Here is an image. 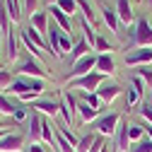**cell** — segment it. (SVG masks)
Segmentation results:
<instances>
[{
  "mask_svg": "<svg viewBox=\"0 0 152 152\" xmlns=\"http://www.w3.org/2000/svg\"><path fill=\"white\" fill-rule=\"evenodd\" d=\"M27 150H29V152H46V150H44V145H39V142H31Z\"/></svg>",
  "mask_w": 152,
  "mask_h": 152,
  "instance_id": "cell-42",
  "label": "cell"
},
{
  "mask_svg": "<svg viewBox=\"0 0 152 152\" xmlns=\"http://www.w3.org/2000/svg\"><path fill=\"white\" fill-rule=\"evenodd\" d=\"M102 85H104V75L94 70V72H89V75H82V77L70 80V82H68V89L77 87V89H82V92H97Z\"/></svg>",
  "mask_w": 152,
  "mask_h": 152,
  "instance_id": "cell-2",
  "label": "cell"
},
{
  "mask_svg": "<svg viewBox=\"0 0 152 152\" xmlns=\"http://www.w3.org/2000/svg\"><path fill=\"white\" fill-rule=\"evenodd\" d=\"M72 46H75V41H72V36L70 34H65V31H61V51H72Z\"/></svg>",
  "mask_w": 152,
  "mask_h": 152,
  "instance_id": "cell-37",
  "label": "cell"
},
{
  "mask_svg": "<svg viewBox=\"0 0 152 152\" xmlns=\"http://www.w3.org/2000/svg\"><path fill=\"white\" fill-rule=\"evenodd\" d=\"M24 10L29 12V17L36 12V0H24Z\"/></svg>",
  "mask_w": 152,
  "mask_h": 152,
  "instance_id": "cell-41",
  "label": "cell"
},
{
  "mask_svg": "<svg viewBox=\"0 0 152 152\" xmlns=\"http://www.w3.org/2000/svg\"><path fill=\"white\" fill-rule=\"evenodd\" d=\"M27 152H29V150H27Z\"/></svg>",
  "mask_w": 152,
  "mask_h": 152,
  "instance_id": "cell-49",
  "label": "cell"
},
{
  "mask_svg": "<svg viewBox=\"0 0 152 152\" xmlns=\"http://www.w3.org/2000/svg\"><path fill=\"white\" fill-rule=\"evenodd\" d=\"M15 82V77H12V70H0V92L3 89H10V85Z\"/></svg>",
  "mask_w": 152,
  "mask_h": 152,
  "instance_id": "cell-33",
  "label": "cell"
},
{
  "mask_svg": "<svg viewBox=\"0 0 152 152\" xmlns=\"http://www.w3.org/2000/svg\"><path fill=\"white\" fill-rule=\"evenodd\" d=\"M29 109H31V111L44 113L46 118H53V116H58V113H61L58 102H51V99H36V102H31V106H29Z\"/></svg>",
  "mask_w": 152,
  "mask_h": 152,
  "instance_id": "cell-10",
  "label": "cell"
},
{
  "mask_svg": "<svg viewBox=\"0 0 152 152\" xmlns=\"http://www.w3.org/2000/svg\"><path fill=\"white\" fill-rule=\"evenodd\" d=\"M145 135H147V138H150V140H152V126H150V123H147V126H145Z\"/></svg>",
  "mask_w": 152,
  "mask_h": 152,
  "instance_id": "cell-43",
  "label": "cell"
},
{
  "mask_svg": "<svg viewBox=\"0 0 152 152\" xmlns=\"http://www.w3.org/2000/svg\"><path fill=\"white\" fill-rule=\"evenodd\" d=\"M152 63V48H133L126 56V65L128 68H142Z\"/></svg>",
  "mask_w": 152,
  "mask_h": 152,
  "instance_id": "cell-6",
  "label": "cell"
},
{
  "mask_svg": "<svg viewBox=\"0 0 152 152\" xmlns=\"http://www.w3.org/2000/svg\"><path fill=\"white\" fill-rule=\"evenodd\" d=\"M22 34L27 36V39H29L31 44H36V46L41 48V51L46 48V41H44V34H39V31H36L34 27H27V29H22Z\"/></svg>",
  "mask_w": 152,
  "mask_h": 152,
  "instance_id": "cell-23",
  "label": "cell"
},
{
  "mask_svg": "<svg viewBox=\"0 0 152 152\" xmlns=\"http://www.w3.org/2000/svg\"><path fill=\"white\" fill-rule=\"evenodd\" d=\"M15 109H17V104H15V102H10L5 94H0V113H3V116H12Z\"/></svg>",
  "mask_w": 152,
  "mask_h": 152,
  "instance_id": "cell-30",
  "label": "cell"
},
{
  "mask_svg": "<svg viewBox=\"0 0 152 152\" xmlns=\"http://www.w3.org/2000/svg\"><path fill=\"white\" fill-rule=\"evenodd\" d=\"M0 39H3V31H0Z\"/></svg>",
  "mask_w": 152,
  "mask_h": 152,
  "instance_id": "cell-46",
  "label": "cell"
},
{
  "mask_svg": "<svg viewBox=\"0 0 152 152\" xmlns=\"http://www.w3.org/2000/svg\"><path fill=\"white\" fill-rule=\"evenodd\" d=\"M106 145V140H104V135H97V140H94V145L89 147V152H99L102 147Z\"/></svg>",
  "mask_w": 152,
  "mask_h": 152,
  "instance_id": "cell-40",
  "label": "cell"
},
{
  "mask_svg": "<svg viewBox=\"0 0 152 152\" xmlns=\"http://www.w3.org/2000/svg\"><path fill=\"white\" fill-rule=\"evenodd\" d=\"M77 7L82 10L85 20H89V22H94V20H97V12H94V7H92V3H89V0H77Z\"/></svg>",
  "mask_w": 152,
  "mask_h": 152,
  "instance_id": "cell-26",
  "label": "cell"
},
{
  "mask_svg": "<svg viewBox=\"0 0 152 152\" xmlns=\"http://www.w3.org/2000/svg\"><path fill=\"white\" fill-rule=\"evenodd\" d=\"M133 44H135V48H152V24L145 17H138V22H135Z\"/></svg>",
  "mask_w": 152,
  "mask_h": 152,
  "instance_id": "cell-3",
  "label": "cell"
},
{
  "mask_svg": "<svg viewBox=\"0 0 152 152\" xmlns=\"http://www.w3.org/2000/svg\"><path fill=\"white\" fill-rule=\"evenodd\" d=\"M94 51H99V53H111L113 46L104 39V36H97V44H94Z\"/></svg>",
  "mask_w": 152,
  "mask_h": 152,
  "instance_id": "cell-35",
  "label": "cell"
},
{
  "mask_svg": "<svg viewBox=\"0 0 152 152\" xmlns=\"http://www.w3.org/2000/svg\"><path fill=\"white\" fill-rule=\"evenodd\" d=\"M48 15H51V20L58 24L65 34H72V20H70V17H68L58 5H51V7H48Z\"/></svg>",
  "mask_w": 152,
  "mask_h": 152,
  "instance_id": "cell-11",
  "label": "cell"
},
{
  "mask_svg": "<svg viewBox=\"0 0 152 152\" xmlns=\"http://www.w3.org/2000/svg\"><path fill=\"white\" fill-rule=\"evenodd\" d=\"M56 3H58V0H48V5H56Z\"/></svg>",
  "mask_w": 152,
  "mask_h": 152,
  "instance_id": "cell-45",
  "label": "cell"
},
{
  "mask_svg": "<svg viewBox=\"0 0 152 152\" xmlns=\"http://www.w3.org/2000/svg\"><path fill=\"white\" fill-rule=\"evenodd\" d=\"M97 72L102 75H113L116 72V63H113V56L111 53H97Z\"/></svg>",
  "mask_w": 152,
  "mask_h": 152,
  "instance_id": "cell-13",
  "label": "cell"
},
{
  "mask_svg": "<svg viewBox=\"0 0 152 152\" xmlns=\"http://www.w3.org/2000/svg\"><path fill=\"white\" fill-rule=\"evenodd\" d=\"M111 147H113V145H109V142H106V145H104V147H102V150H99V152H113V150H111Z\"/></svg>",
  "mask_w": 152,
  "mask_h": 152,
  "instance_id": "cell-44",
  "label": "cell"
},
{
  "mask_svg": "<svg viewBox=\"0 0 152 152\" xmlns=\"http://www.w3.org/2000/svg\"><path fill=\"white\" fill-rule=\"evenodd\" d=\"M41 121H44V116L39 111H31L29 113V135H31V140H39L41 138Z\"/></svg>",
  "mask_w": 152,
  "mask_h": 152,
  "instance_id": "cell-18",
  "label": "cell"
},
{
  "mask_svg": "<svg viewBox=\"0 0 152 152\" xmlns=\"http://www.w3.org/2000/svg\"><path fill=\"white\" fill-rule=\"evenodd\" d=\"M138 113H140V116H142L150 126H152V104H142V106L138 109Z\"/></svg>",
  "mask_w": 152,
  "mask_h": 152,
  "instance_id": "cell-38",
  "label": "cell"
},
{
  "mask_svg": "<svg viewBox=\"0 0 152 152\" xmlns=\"http://www.w3.org/2000/svg\"><path fill=\"white\" fill-rule=\"evenodd\" d=\"M10 22H12V20H10V15H7V7H5V5H0V31H3L5 36H7L10 29H12Z\"/></svg>",
  "mask_w": 152,
  "mask_h": 152,
  "instance_id": "cell-27",
  "label": "cell"
},
{
  "mask_svg": "<svg viewBox=\"0 0 152 152\" xmlns=\"http://www.w3.org/2000/svg\"><path fill=\"white\" fill-rule=\"evenodd\" d=\"M29 113H31L29 109H24V106H17V109H15V113H12V118H15L17 123H22V121H29Z\"/></svg>",
  "mask_w": 152,
  "mask_h": 152,
  "instance_id": "cell-36",
  "label": "cell"
},
{
  "mask_svg": "<svg viewBox=\"0 0 152 152\" xmlns=\"http://www.w3.org/2000/svg\"><path fill=\"white\" fill-rule=\"evenodd\" d=\"M121 92H123V89H121L118 85H109V82H106V85H102V87L97 89L99 99H102V102H106V104H111L116 97H121Z\"/></svg>",
  "mask_w": 152,
  "mask_h": 152,
  "instance_id": "cell-15",
  "label": "cell"
},
{
  "mask_svg": "<svg viewBox=\"0 0 152 152\" xmlns=\"http://www.w3.org/2000/svg\"><path fill=\"white\" fill-rule=\"evenodd\" d=\"M20 41H17V36H15V31L10 29V34H7V61L10 63H15L17 61V56H20Z\"/></svg>",
  "mask_w": 152,
  "mask_h": 152,
  "instance_id": "cell-20",
  "label": "cell"
},
{
  "mask_svg": "<svg viewBox=\"0 0 152 152\" xmlns=\"http://www.w3.org/2000/svg\"><path fill=\"white\" fill-rule=\"evenodd\" d=\"M138 77H142V80L150 85V89H152V70H147V65L138 68Z\"/></svg>",
  "mask_w": 152,
  "mask_h": 152,
  "instance_id": "cell-39",
  "label": "cell"
},
{
  "mask_svg": "<svg viewBox=\"0 0 152 152\" xmlns=\"http://www.w3.org/2000/svg\"><path fill=\"white\" fill-rule=\"evenodd\" d=\"M89 51H92V46H89L85 39L75 41V46H72V51H70V63H75V61L85 58V56H89Z\"/></svg>",
  "mask_w": 152,
  "mask_h": 152,
  "instance_id": "cell-19",
  "label": "cell"
},
{
  "mask_svg": "<svg viewBox=\"0 0 152 152\" xmlns=\"http://www.w3.org/2000/svg\"><path fill=\"white\" fill-rule=\"evenodd\" d=\"M94 140H97V133H85V135L80 138V142H77V152H89V147L94 145Z\"/></svg>",
  "mask_w": 152,
  "mask_h": 152,
  "instance_id": "cell-25",
  "label": "cell"
},
{
  "mask_svg": "<svg viewBox=\"0 0 152 152\" xmlns=\"http://www.w3.org/2000/svg\"><path fill=\"white\" fill-rule=\"evenodd\" d=\"M80 29H82V34H85V41H87V44L92 46V51H94V44H97V34H94V27H92V22L82 17V22H80Z\"/></svg>",
  "mask_w": 152,
  "mask_h": 152,
  "instance_id": "cell-22",
  "label": "cell"
},
{
  "mask_svg": "<svg viewBox=\"0 0 152 152\" xmlns=\"http://www.w3.org/2000/svg\"><path fill=\"white\" fill-rule=\"evenodd\" d=\"M147 3H150V5H152V0H147Z\"/></svg>",
  "mask_w": 152,
  "mask_h": 152,
  "instance_id": "cell-47",
  "label": "cell"
},
{
  "mask_svg": "<svg viewBox=\"0 0 152 152\" xmlns=\"http://www.w3.org/2000/svg\"><path fill=\"white\" fill-rule=\"evenodd\" d=\"M99 12H102V20H104V24L109 27V31H111L113 36H118V27H121V20H118L116 10H113V7H109L106 3H99Z\"/></svg>",
  "mask_w": 152,
  "mask_h": 152,
  "instance_id": "cell-7",
  "label": "cell"
},
{
  "mask_svg": "<svg viewBox=\"0 0 152 152\" xmlns=\"http://www.w3.org/2000/svg\"><path fill=\"white\" fill-rule=\"evenodd\" d=\"M20 39H22V44L27 46V51H29V56H31V58H36V61H39V58H41V56H44V53H41V48H39V46H36V44H31V41L27 39V36H24L22 31H20Z\"/></svg>",
  "mask_w": 152,
  "mask_h": 152,
  "instance_id": "cell-31",
  "label": "cell"
},
{
  "mask_svg": "<svg viewBox=\"0 0 152 152\" xmlns=\"http://www.w3.org/2000/svg\"><path fill=\"white\" fill-rule=\"evenodd\" d=\"M116 15H118V20L123 24H133V22H135V12H133L130 0H118V3H116Z\"/></svg>",
  "mask_w": 152,
  "mask_h": 152,
  "instance_id": "cell-14",
  "label": "cell"
},
{
  "mask_svg": "<svg viewBox=\"0 0 152 152\" xmlns=\"http://www.w3.org/2000/svg\"><path fill=\"white\" fill-rule=\"evenodd\" d=\"M140 97H142V94H140V92H138L135 87H128V97H126V109H130V106H135Z\"/></svg>",
  "mask_w": 152,
  "mask_h": 152,
  "instance_id": "cell-34",
  "label": "cell"
},
{
  "mask_svg": "<svg viewBox=\"0 0 152 152\" xmlns=\"http://www.w3.org/2000/svg\"><path fill=\"white\" fill-rule=\"evenodd\" d=\"M128 138H130V145H133V142H140V140L145 138V126L130 123V126H128Z\"/></svg>",
  "mask_w": 152,
  "mask_h": 152,
  "instance_id": "cell-24",
  "label": "cell"
},
{
  "mask_svg": "<svg viewBox=\"0 0 152 152\" xmlns=\"http://www.w3.org/2000/svg\"><path fill=\"white\" fill-rule=\"evenodd\" d=\"M15 72H20L22 77H36V80H46V77H48V72L41 68V63L36 61V58H31V56H29V58L17 68Z\"/></svg>",
  "mask_w": 152,
  "mask_h": 152,
  "instance_id": "cell-5",
  "label": "cell"
},
{
  "mask_svg": "<svg viewBox=\"0 0 152 152\" xmlns=\"http://www.w3.org/2000/svg\"><path fill=\"white\" fill-rule=\"evenodd\" d=\"M77 116H80L82 123H94V121L99 118V111L92 109L87 102H80V104H77Z\"/></svg>",
  "mask_w": 152,
  "mask_h": 152,
  "instance_id": "cell-17",
  "label": "cell"
},
{
  "mask_svg": "<svg viewBox=\"0 0 152 152\" xmlns=\"http://www.w3.org/2000/svg\"><path fill=\"white\" fill-rule=\"evenodd\" d=\"M5 7H7V15H10L12 24H17L22 20V5H20V0H5Z\"/></svg>",
  "mask_w": 152,
  "mask_h": 152,
  "instance_id": "cell-21",
  "label": "cell"
},
{
  "mask_svg": "<svg viewBox=\"0 0 152 152\" xmlns=\"http://www.w3.org/2000/svg\"><path fill=\"white\" fill-rule=\"evenodd\" d=\"M113 150L116 152H130V138H128V121H121L113 135Z\"/></svg>",
  "mask_w": 152,
  "mask_h": 152,
  "instance_id": "cell-9",
  "label": "cell"
},
{
  "mask_svg": "<svg viewBox=\"0 0 152 152\" xmlns=\"http://www.w3.org/2000/svg\"><path fill=\"white\" fill-rule=\"evenodd\" d=\"M94 68H97V53H89V56H85V58H80V61L72 63V70L68 72L65 82H70V80H75V77H82V75L94 72Z\"/></svg>",
  "mask_w": 152,
  "mask_h": 152,
  "instance_id": "cell-4",
  "label": "cell"
},
{
  "mask_svg": "<svg viewBox=\"0 0 152 152\" xmlns=\"http://www.w3.org/2000/svg\"><path fill=\"white\" fill-rule=\"evenodd\" d=\"M0 70H3V65H0Z\"/></svg>",
  "mask_w": 152,
  "mask_h": 152,
  "instance_id": "cell-48",
  "label": "cell"
},
{
  "mask_svg": "<svg viewBox=\"0 0 152 152\" xmlns=\"http://www.w3.org/2000/svg\"><path fill=\"white\" fill-rule=\"evenodd\" d=\"M130 152H152V140L145 135L140 142H133L130 145Z\"/></svg>",
  "mask_w": 152,
  "mask_h": 152,
  "instance_id": "cell-32",
  "label": "cell"
},
{
  "mask_svg": "<svg viewBox=\"0 0 152 152\" xmlns=\"http://www.w3.org/2000/svg\"><path fill=\"white\" fill-rule=\"evenodd\" d=\"M22 150H24V138L17 133H10L0 140V152H22Z\"/></svg>",
  "mask_w": 152,
  "mask_h": 152,
  "instance_id": "cell-12",
  "label": "cell"
},
{
  "mask_svg": "<svg viewBox=\"0 0 152 152\" xmlns=\"http://www.w3.org/2000/svg\"><path fill=\"white\" fill-rule=\"evenodd\" d=\"M29 27H34L39 34H48V12H34L29 17Z\"/></svg>",
  "mask_w": 152,
  "mask_h": 152,
  "instance_id": "cell-16",
  "label": "cell"
},
{
  "mask_svg": "<svg viewBox=\"0 0 152 152\" xmlns=\"http://www.w3.org/2000/svg\"><path fill=\"white\" fill-rule=\"evenodd\" d=\"M61 31H63V29L51 20L46 39H48V51H51V56H56V58H61V56H63V51H61Z\"/></svg>",
  "mask_w": 152,
  "mask_h": 152,
  "instance_id": "cell-8",
  "label": "cell"
},
{
  "mask_svg": "<svg viewBox=\"0 0 152 152\" xmlns=\"http://www.w3.org/2000/svg\"><path fill=\"white\" fill-rule=\"evenodd\" d=\"M82 102H87L92 109H97V111H99L102 104H104V102L99 99V94H97V92H82Z\"/></svg>",
  "mask_w": 152,
  "mask_h": 152,
  "instance_id": "cell-28",
  "label": "cell"
},
{
  "mask_svg": "<svg viewBox=\"0 0 152 152\" xmlns=\"http://www.w3.org/2000/svg\"><path fill=\"white\" fill-rule=\"evenodd\" d=\"M123 118H121V113H102V116L92 123V128L99 133V135H104V138H111V135H116V128H118V123H121Z\"/></svg>",
  "mask_w": 152,
  "mask_h": 152,
  "instance_id": "cell-1",
  "label": "cell"
},
{
  "mask_svg": "<svg viewBox=\"0 0 152 152\" xmlns=\"http://www.w3.org/2000/svg\"><path fill=\"white\" fill-rule=\"evenodd\" d=\"M56 5H58V7H61V10L65 12V15H68V17H72L75 12L80 10V7H77V0H58Z\"/></svg>",
  "mask_w": 152,
  "mask_h": 152,
  "instance_id": "cell-29",
  "label": "cell"
}]
</instances>
